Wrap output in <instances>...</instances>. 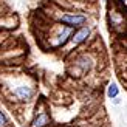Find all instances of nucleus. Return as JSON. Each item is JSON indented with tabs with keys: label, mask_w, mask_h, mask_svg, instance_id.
<instances>
[{
	"label": "nucleus",
	"mask_w": 127,
	"mask_h": 127,
	"mask_svg": "<svg viewBox=\"0 0 127 127\" xmlns=\"http://www.w3.org/2000/svg\"><path fill=\"white\" fill-rule=\"evenodd\" d=\"M85 20H87V17L82 16V14H65V16L61 17V22H64V23H65L67 27H70V28L79 27V25L85 23Z\"/></svg>",
	"instance_id": "1"
},
{
	"label": "nucleus",
	"mask_w": 127,
	"mask_h": 127,
	"mask_svg": "<svg viewBox=\"0 0 127 127\" xmlns=\"http://www.w3.org/2000/svg\"><path fill=\"white\" fill-rule=\"evenodd\" d=\"M118 93H119L118 85L115 84V82H112V84L109 85V90H107V95H109V98H116V96H118Z\"/></svg>",
	"instance_id": "6"
},
{
	"label": "nucleus",
	"mask_w": 127,
	"mask_h": 127,
	"mask_svg": "<svg viewBox=\"0 0 127 127\" xmlns=\"http://www.w3.org/2000/svg\"><path fill=\"white\" fill-rule=\"evenodd\" d=\"M71 33H73V30L70 28V27H65L62 30V33L59 34V39H58V42H56V47H61V45H64V43L67 42V39L68 37H73L71 36Z\"/></svg>",
	"instance_id": "3"
},
{
	"label": "nucleus",
	"mask_w": 127,
	"mask_h": 127,
	"mask_svg": "<svg viewBox=\"0 0 127 127\" xmlns=\"http://www.w3.org/2000/svg\"><path fill=\"white\" fill-rule=\"evenodd\" d=\"M121 2H126V0H121Z\"/></svg>",
	"instance_id": "8"
},
{
	"label": "nucleus",
	"mask_w": 127,
	"mask_h": 127,
	"mask_svg": "<svg viewBox=\"0 0 127 127\" xmlns=\"http://www.w3.org/2000/svg\"><path fill=\"white\" fill-rule=\"evenodd\" d=\"M6 121H8V119H6L5 113H3V112H0V127H3V126L6 124Z\"/></svg>",
	"instance_id": "7"
},
{
	"label": "nucleus",
	"mask_w": 127,
	"mask_h": 127,
	"mask_svg": "<svg viewBox=\"0 0 127 127\" xmlns=\"http://www.w3.org/2000/svg\"><path fill=\"white\" fill-rule=\"evenodd\" d=\"M14 95L22 101H28L31 96H33V90H31L30 87H27V85H20V87H17L14 90Z\"/></svg>",
	"instance_id": "2"
},
{
	"label": "nucleus",
	"mask_w": 127,
	"mask_h": 127,
	"mask_svg": "<svg viewBox=\"0 0 127 127\" xmlns=\"http://www.w3.org/2000/svg\"><path fill=\"white\" fill-rule=\"evenodd\" d=\"M88 33H90V30H88V28H81V30L78 31V33H76V34L73 36V43H74V45H78V43L84 42V40L87 39Z\"/></svg>",
	"instance_id": "4"
},
{
	"label": "nucleus",
	"mask_w": 127,
	"mask_h": 127,
	"mask_svg": "<svg viewBox=\"0 0 127 127\" xmlns=\"http://www.w3.org/2000/svg\"><path fill=\"white\" fill-rule=\"evenodd\" d=\"M50 123V118H48V115L47 113H42V115H39L34 121H33V124H31V127H45L47 124Z\"/></svg>",
	"instance_id": "5"
}]
</instances>
